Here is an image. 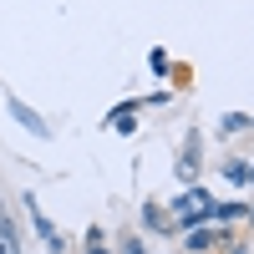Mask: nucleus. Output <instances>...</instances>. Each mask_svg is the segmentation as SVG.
<instances>
[{"label":"nucleus","mask_w":254,"mask_h":254,"mask_svg":"<svg viewBox=\"0 0 254 254\" xmlns=\"http://www.w3.org/2000/svg\"><path fill=\"white\" fill-rule=\"evenodd\" d=\"M178 234H183V249H188V254H214V249H224V244H234V224H214V219H203V224L178 229Z\"/></svg>","instance_id":"nucleus-1"},{"label":"nucleus","mask_w":254,"mask_h":254,"mask_svg":"<svg viewBox=\"0 0 254 254\" xmlns=\"http://www.w3.org/2000/svg\"><path fill=\"white\" fill-rule=\"evenodd\" d=\"M20 203H26V219H31V229H36V239L46 244V254H66V244H61V234H56V224L41 214V203H36V193H20Z\"/></svg>","instance_id":"nucleus-2"},{"label":"nucleus","mask_w":254,"mask_h":254,"mask_svg":"<svg viewBox=\"0 0 254 254\" xmlns=\"http://www.w3.org/2000/svg\"><path fill=\"white\" fill-rule=\"evenodd\" d=\"M5 112H10V117H15L20 127H26L31 137H41V142H51V122L41 117L36 107H26V102H20V97H5Z\"/></svg>","instance_id":"nucleus-3"},{"label":"nucleus","mask_w":254,"mask_h":254,"mask_svg":"<svg viewBox=\"0 0 254 254\" xmlns=\"http://www.w3.org/2000/svg\"><path fill=\"white\" fill-rule=\"evenodd\" d=\"M203 214L214 219V224H239V219L249 214V203H244V198H229V203H219V198H208V208H203Z\"/></svg>","instance_id":"nucleus-4"},{"label":"nucleus","mask_w":254,"mask_h":254,"mask_svg":"<svg viewBox=\"0 0 254 254\" xmlns=\"http://www.w3.org/2000/svg\"><path fill=\"white\" fill-rule=\"evenodd\" d=\"M137 107H142V102H117V107L107 112V122L117 127L122 137H132V132H137Z\"/></svg>","instance_id":"nucleus-5"},{"label":"nucleus","mask_w":254,"mask_h":254,"mask_svg":"<svg viewBox=\"0 0 254 254\" xmlns=\"http://www.w3.org/2000/svg\"><path fill=\"white\" fill-rule=\"evenodd\" d=\"M142 224L158 229V234H178V224H173V214H168L163 203H142Z\"/></svg>","instance_id":"nucleus-6"},{"label":"nucleus","mask_w":254,"mask_h":254,"mask_svg":"<svg viewBox=\"0 0 254 254\" xmlns=\"http://www.w3.org/2000/svg\"><path fill=\"white\" fill-rule=\"evenodd\" d=\"M239 132H249V112H224L219 117V137H239Z\"/></svg>","instance_id":"nucleus-7"},{"label":"nucleus","mask_w":254,"mask_h":254,"mask_svg":"<svg viewBox=\"0 0 254 254\" xmlns=\"http://www.w3.org/2000/svg\"><path fill=\"white\" fill-rule=\"evenodd\" d=\"M219 173H224V183L244 188V173H249V163H244V158H224V168H219Z\"/></svg>","instance_id":"nucleus-8"},{"label":"nucleus","mask_w":254,"mask_h":254,"mask_svg":"<svg viewBox=\"0 0 254 254\" xmlns=\"http://www.w3.org/2000/svg\"><path fill=\"white\" fill-rule=\"evenodd\" d=\"M147 71H153V76H168V71H173V61H168V51H163V46L147 51Z\"/></svg>","instance_id":"nucleus-9"},{"label":"nucleus","mask_w":254,"mask_h":254,"mask_svg":"<svg viewBox=\"0 0 254 254\" xmlns=\"http://www.w3.org/2000/svg\"><path fill=\"white\" fill-rule=\"evenodd\" d=\"M87 254H112L107 244H102V229H97V224L87 229Z\"/></svg>","instance_id":"nucleus-10"},{"label":"nucleus","mask_w":254,"mask_h":254,"mask_svg":"<svg viewBox=\"0 0 254 254\" xmlns=\"http://www.w3.org/2000/svg\"><path fill=\"white\" fill-rule=\"evenodd\" d=\"M178 178L193 183V178H198V163H193V158H178Z\"/></svg>","instance_id":"nucleus-11"},{"label":"nucleus","mask_w":254,"mask_h":254,"mask_svg":"<svg viewBox=\"0 0 254 254\" xmlns=\"http://www.w3.org/2000/svg\"><path fill=\"white\" fill-rule=\"evenodd\" d=\"M122 254H147V244H142V239H132V234H127V239H122Z\"/></svg>","instance_id":"nucleus-12"},{"label":"nucleus","mask_w":254,"mask_h":254,"mask_svg":"<svg viewBox=\"0 0 254 254\" xmlns=\"http://www.w3.org/2000/svg\"><path fill=\"white\" fill-rule=\"evenodd\" d=\"M224 254H249V244H239V239H234V244H224Z\"/></svg>","instance_id":"nucleus-13"},{"label":"nucleus","mask_w":254,"mask_h":254,"mask_svg":"<svg viewBox=\"0 0 254 254\" xmlns=\"http://www.w3.org/2000/svg\"><path fill=\"white\" fill-rule=\"evenodd\" d=\"M244 183H249V188H254V163H249V173H244Z\"/></svg>","instance_id":"nucleus-14"},{"label":"nucleus","mask_w":254,"mask_h":254,"mask_svg":"<svg viewBox=\"0 0 254 254\" xmlns=\"http://www.w3.org/2000/svg\"><path fill=\"white\" fill-rule=\"evenodd\" d=\"M244 219H249V224H254V203H249V214H244Z\"/></svg>","instance_id":"nucleus-15"},{"label":"nucleus","mask_w":254,"mask_h":254,"mask_svg":"<svg viewBox=\"0 0 254 254\" xmlns=\"http://www.w3.org/2000/svg\"><path fill=\"white\" fill-rule=\"evenodd\" d=\"M0 254H10V249H5V244H0Z\"/></svg>","instance_id":"nucleus-16"},{"label":"nucleus","mask_w":254,"mask_h":254,"mask_svg":"<svg viewBox=\"0 0 254 254\" xmlns=\"http://www.w3.org/2000/svg\"><path fill=\"white\" fill-rule=\"evenodd\" d=\"M249 127H254V117H249Z\"/></svg>","instance_id":"nucleus-17"}]
</instances>
